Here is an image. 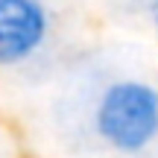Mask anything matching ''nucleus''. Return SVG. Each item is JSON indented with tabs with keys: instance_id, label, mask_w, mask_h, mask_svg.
Wrapping results in <instances>:
<instances>
[{
	"instance_id": "f03ea898",
	"label": "nucleus",
	"mask_w": 158,
	"mask_h": 158,
	"mask_svg": "<svg viewBox=\"0 0 158 158\" xmlns=\"http://www.w3.org/2000/svg\"><path fill=\"white\" fill-rule=\"evenodd\" d=\"M53 18L41 0H0V68L32 62L50 41Z\"/></svg>"
},
{
	"instance_id": "7ed1b4c3",
	"label": "nucleus",
	"mask_w": 158,
	"mask_h": 158,
	"mask_svg": "<svg viewBox=\"0 0 158 158\" xmlns=\"http://www.w3.org/2000/svg\"><path fill=\"white\" fill-rule=\"evenodd\" d=\"M143 15H147L149 27L158 32V0H143Z\"/></svg>"
},
{
	"instance_id": "f257e3e1",
	"label": "nucleus",
	"mask_w": 158,
	"mask_h": 158,
	"mask_svg": "<svg viewBox=\"0 0 158 158\" xmlns=\"http://www.w3.org/2000/svg\"><path fill=\"white\" fill-rule=\"evenodd\" d=\"M91 123L111 152L143 155L158 143V85L141 76L111 79L94 102Z\"/></svg>"
}]
</instances>
